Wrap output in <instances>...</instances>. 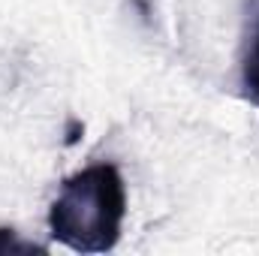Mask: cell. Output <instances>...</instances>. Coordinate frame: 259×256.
<instances>
[{"label": "cell", "mask_w": 259, "mask_h": 256, "mask_svg": "<svg viewBox=\"0 0 259 256\" xmlns=\"http://www.w3.org/2000/svg\"><path fill=\"white\" fill-rule=\"evenodd\" d=\"M127 217V187L112 163L66 178L49 208V232L75 253H106L118 244Z\"/></svg>", "instance_id": "cell-1"}, {"label": "cell", "mask_w": 259, "mask_h": 256, "mask_svg": "<svg viewBox=\"0 0 259 256\" xmlns=\"http://www.w3.org/2000/svg\"><path fill=\"white\" fill-rule=\"evenodd\" d=\"M238 72H241V94L247 103L259 109V0L247 6L241 52H238Z\"/></svg>", "instance_id": "cell-2"}, {"label": "cell", "mask_w": 259, "mask_h": 256, "mask_svg": "<svg viewBox=\"0 0 259 256\" xmlns=\"http://www.w3.org/2000/svg\"><path fill=\"white\" fill-rule=\"evenodd\" d=\"M6 253L9 256H15V253H46V247L18 238V232H12V229H0V256H6Z\"/></svg>", "instance_id": "cell-3"}]
</instances>
